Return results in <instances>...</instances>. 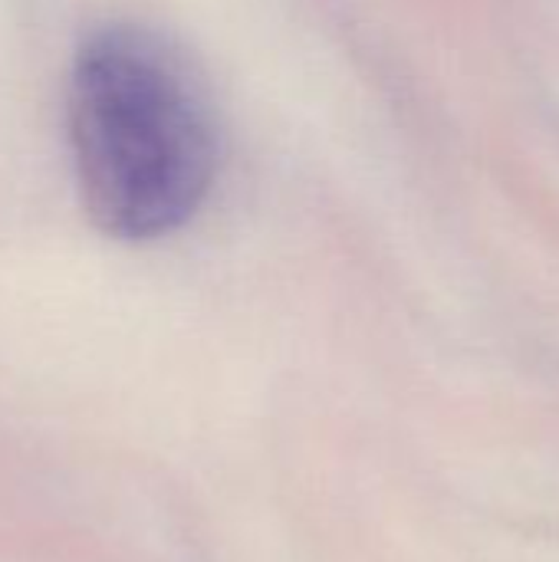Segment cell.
Segmentation results:
<instances>
[{
    "mask_svg": "<svg viewBox=\"0 0 559 562\" xmlns=\"http://www.w3.org/2000/svg\"><path fill=\"white\" fill-rule=\"evenodd\" d=\"M66 115L79 194L105 234L155 240L204 207L221 132L175 40L145 23L92 30L72 56Z\"/></svg>",
    "mask_w": 559,
    "mask_h": 562,
    "instance_id": "6da1fadb",
    "label": "cell"
}]
</instances>
